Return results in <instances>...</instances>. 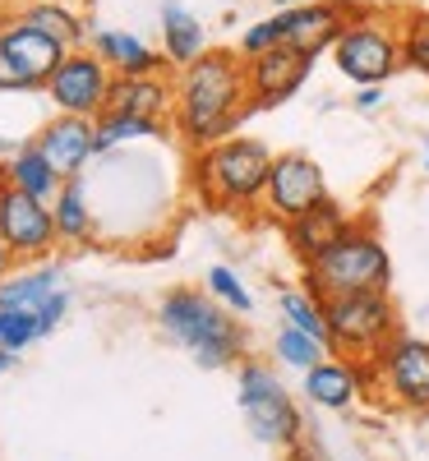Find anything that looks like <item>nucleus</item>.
Listing matches in <instances>:
<instances>
[{
    "label": "nucleus",
    "instance_id": "f257e3e1",
    "mask_svg": "<svg viewBox=\"0 0 429 461\" xmlns=\"http://www.w3.org/2000/svg\"><path fill=\"white\" fill-rule=\"evenodd\" d=\"M171 84H176L171 130L189 152L231 139L245 125V115H254L250 84H245V56L236 47H208L199 60L180 65Z\"/></svg>",
    "mask_w": 429,
    "mask_h": 461
},
{
    "label": "nucleus",
    "instance_id": "f03ea898",
    "mask_svg": "<svg viewBox=\"0 0 429 461\" xmlns=\"http://www.w3.org/2000/svg\"><path fill=\"white\" fill-rule=\"evenodd\" d=\"M272 152L263 139L231 134L222 143H208L199 152H189V185L199 194L204 208L213 212H254L263 203Z\"/></svg>",
    "mask_w": 429,
    "mask_h": 461
},
{
    "label": "nucleus",
    "instance_id": "7ed1b4c3",
    "mask_svg": "<svg viewBox=\"0 0 429 461\" xmlns=\"http://www.w3.org/2000/svg\"><path fill=\"white\" fill-rule=\"evenodd\" d=\"M158 323L204 369H226V365L245 360V328L208 291H194V286L167 291L158 304Z\"/></svg>",
    "mask_w": 429,
    "mask_h": 461
},
{
    "label": "nucleus",
    "instance_id": "20e7f679",
    "mask_svg": "<svg viewBox=\"0 0 429 461\" xmlns=\"http://www.w3.org/2000/svg\"><path fill=\"white\" fill-rule=\"evenodd\" d=\"M305 286L324 300L361 295V291H393V254L379 240L374 221H356L333 249H324L315 263H305Z\"/></svg>",
    "mask_w": 429,
    "mask_h": 461
},
{
    "label": "nucleus",
    "instance_id": "39448f33",
    "mask_svg": "<svg viewBox=\"0 0 429 461\" xmlns=\"http://www.w3.org/2000/svg\"><path fill=\"white\" fill-rule=\"evenodd\" d=\"M333 65L346 84H388L393 74L406 69L402 60V23L397 14L374 10V5H356L346 19V28L333 42Z\"/></svg>",
    "mask_w": 429,
    "mask_h": 461
},
{
    "label": "nucleus",
    "instance_id": "423d86ee",
    "mask_svg": "<svg viewBox=\"0 0 429 461\" xmlns=\"http://www.w3.org/2000/svg\"><path fill=\"white\" fill-rule=\"evenodd\" d=\"M328 304V356L370 365L397 328V304L393 291H361V295H333Z\"/></svg>",
    "mask_w": 429,
    "mask_h": 461
},
{
    "label": "nucleus",
    "instance_id": "0eeeda50",
    "mask_svg": "<svg viewBox=\"0 0 429 461\" xmlns=\"http://www.w3.org/2000/svg\"><path fill=\"white\" fill-rule=\"evenodd\" d=\"M65 42L32 28L19 14H0V93H37L47 88L56 65L65 60Z\"/></svg>",
    "mask_w": 429,
    "mask_h": 461
},
{
    "label": "nucleus",
    "instance_id": "6e6552de",
    "mask_svg": "<svg viewBox=\"0 0 429 461\" xmlns=\"http://www.w3.org/2000/svg\"><path fill=\"white\" fill-rule=\"evenodd\" d=\"M241 411H245L259 443L287 447V452L300 443V411H296L282 374L272 365H263V360L241 365Z\"/></svg>",
    "mask_w": 429,
    "mask_h": 461
},
{
    "label": "nucleus",
    "instance_id": "1a4fd4ad",
    "mask_svg": "<svg viewBox=\"0 0 429 461\" xmlns=\"http://www.w3.org/2000/svg\"><path fill=\"white\" fill-rule=\"evenodd\" d=\"M374 369V393L388 397L402 411H429V337L397 332L383 351L370 360Z\"/></svg>",
    "mask_w": 429,
    "mask_h": 461
},
{
    "label": "nucleus",
    "instance_id": "9d476101",
    "mask_svg": "<svg viewBox=\"0 0 429 461\" xmlns=\"http://www.w3.org/2000/svg\"><path fill=\"white\" fill-rule=\"evenodd\" d=\"M111 65L93 51V47H74L65 51V60L56 65V74L47 79V97L56 102V111L65 115H88V121H97V115L106 111V93H111Z\"/></svg>",
    "mask_w": 429,
    "mask_h": 461
},
{
    "label": "nucleus",
    "instance_id": "9b49d317",
    "mask_svg": "<svg viewBox=\"0 0 429 461\" xmlns=\"http://www.w3.org/2000/svg\"><path fill=\"white\" fill-rule=\"evenodd\" d=\"M319 199H328V176L309 152H278L268 171V189H263V212L272 221H291L296 212L315 208Z\"/></svg>",
    "mask_w": 429,
    "mask_h": 461
},
{
    "label": "nucleus",
    "instance_id": "f8f14e48",
    "mask_svg": "<svg viewBox=\"0 0 429 461\" xmlns=\"http://www.w3.org/2000/svg\"><path fill=\"white\" fill-rule=\"evenodd\" d=\"M0 240L14 249V258H42L60 245L56 236V217H51V203L37 199V194H23L10 180L0 185Z\"/></svg>",
    "mask_w": 429,
    "mask_h": 461
},
{
    "label": "nucleus",
    "instance_id": "ddd939ff",
    "mask_svg": "<svg viewBox=\"0 0 429 461\" xmlns=\"http://www.w3.org/2000/svg\"><path fill=\"white\" fill-rule=\"evenodd\" d=\"M315 60H319V56H309V51H300V47H272V51H263V56H250V60H245L250 111H272V106L291 102V97L305 88Z\"/></svg>",
    "mask_w": 429,
    "mask_h": 461
},
{
    "label": "nucleus",
    "instance_id": "4468645a",
    "mask_svg": "<svg viewBox=\"0 0 429 461\" xmlns=\"http://www.w3.org/2000/svg\"><path fill=\"white\" fill-rule=\"evenodd\" d=\"M356 5L361 0H319V5H296V10L268 14V23L278 32V47H300L309 56H324V51H333L337 32L346 28Z\"/></svg>",
    "mask_w": 429,
    "mask_h": 461
},
{
    "label": "nucleus",
    "instance_id": "2eb2a0df",
    "mask_svg": "<svg viewBox=\"0 0 429 461\" xmlns=\"http://www.w3.org/2000/svg\"><path fill=\"white\" fill-rule=\"evenodd\" d=\"M300 378H305V397L324 411H346V406H356L361 397L374 393V369L356 365V360H342V356H324Z\"/></svg>",
    "mask_w": 429,
    "mask_h": 461
},
{
    "label": "nucleus",
    "instance_id": "dca6fc26",
    "mask_svg": "<svg viewBox=\"0 0 429 461\" xmlns=\"http://www.w3.org/2000/svg\"><path fill=\"white\" fill-rule=\"evenodd\" d=\"M356 226V217H351L333 194L328 199H319L315 208H305V212H296L291 221H282V236H287V249L300 258V263H315L324 249H333L346 230Z\"/></svg>",
    "mask_w": 429,
    "mask_h": 461
},
{
    "label": "nucleus",
    "instance_id": "f3484780",
    "mask_svg": "<svg viewBox=\"0 0 429 461\" xmlns=\"http://www.w3.org/2000/svg\"><path fill=\"white\" fill-rule=\"evenodd\" d=\"M93 139H97V125L88 121V115H65V111H60L56 121L37 134V148L47 152V162L56 167V176L69 180V176H79V171L97 158Z\"/></svg>",
    "mask_w": 429,
    "mask_h": 461
},
{
    "label": "nucleus",
    "instance_id": "a211bd4d",
    "mask_svg": "<svg viewBox=\"0 0 429 461\" xmlns=\"http://www.w3.org/2000/svg\"><path fill=\"white\" fill-rule=\"evenodd\" d=\"M171 102H176V84L167 74H115L111 93H106V111L115 115H139V121H171Z\"/></svg>",
    "mask_w": 429,
    "mask_h": 461
},
{
    "label": "nucleus",
    "instance_id": "6ab92c4d",
    "mask_svg": "<svg viewBox=\"0 0 429 461\" xmlns=\"http://www.w3.org/2000/svg\"><path fill=\"white\" fill-rule=\"evenodd\" d=\"M88 47L111 65V74H125V79H134V74H167V56L152 51L143 37H134V32L97 28V32L88 37Z\"/></svg>",
    "mask_w": 429,
    "mask_h": 461
},
{
    "label": "nucleus",
    "instance_id": "aec40b11",
    "mask_svg": "<svg viewBox=\"0 0 429 461\" xmlns=\"http://www.w3.org/2000/svg\"><path fill=\"white\" fill-rule=\"evenodd\" d=\"M51 217H56V236L60 245H88L97 236V212L88 203V189H84V176H69L56 199H51Z\"/></svg>",
    "mask_w": 429,
    "mask_h": 461
},
{
    "label": "nucleus",
    "instance_id": "412c9836",
    "mask_svg": "<svg viewBox=\"0 0 429 461\" xmlns=\"http://www.w3.org/2000/svg\"><path fill=\"white\" fill-rule=\"evenodd\" d=\"M208 51V28L194 19L180 0H167L162 5V56L171 69L189 65V60H199Z\"/></svg>",
    "mask_w": 429,
    "mask_h": 461
},
{
    "label": "nucleus",
    "instance_id": "4be33fe9",
    "mask_svg": "<svg viewBox=\"0 0 429 461\" xmlns=\"http://www.w3.org/2000/svg\"><path fill=\"white\" fill-rule=\"evenodd\" d=\"M5 180L14 185V189H23V194H37V199H56V189L65 185L60 176H56V167L47 162V152L37 148V139H28V143H19L10 158H5Z\"/></svg>",
    "mask_w": 429,
    "mask_h": 461
},
{
    "label": "nucleus",
    "instance_id": "5701e85b",
    "mask_svg": "<svg viewBox=\"0 0 429 461\" xmlns=\"http://www.w3.org/2000/svg\"><path fill=\"white\" fill-rule=\"evenodd\" d=\"M10 14H19V19H28L32 28L51 32L56 42H65L69 51H74V47H88V37H93L88 19H84L79 10H69L65 0H28V5H19V10H10Z\"/></svg>",
    "mask_w": 429,
    "mask_h": 461
},
{
    "label": "nucleus",
    "instance_id": "b1692460",
    "mask_svg": "<svg viewBox=\"0 0 429 461\" xmlns=\"http://www.w3.org/2000/svg\"><path fill=\"white\" fill-rule=\"evenodd\" d=\"M60 291V267H28V273L0 277V310H42V300Z\"/></svg>",
    "mask_w": 429,
    "mask_h": 461
},
{
    "label": "nucleus",
    "instance_id": "393cba45",
    "mask_svg": "<svg viewBox=\"0 0 429 461\" xmlns=\"http://www.w3.org/2000/svg\"><path fill=\"white\" fill-rule=\"evenodd\" d=\"M278 310H282V323H291V328H300V332H309L315 341L328 346V304H324V295H315L305 282L300 286H282L278 291Z\"/></svg>",
    "mask_w": 429,
    "mask_h": 461
},
{
    "label": "nucleus",
    "instance_id": "a878e982",
    "mask_svg": "<svg viewBox=\"0 0 429 461\" xmlns=\"http://www.w3.org/2000/svg\"><path fill=\"white\" fill-rule=\"evenodd\" d=\"M93 125H97V139H93L97 158L111 148H121V143H134V139H167L171 134V121H139V115H115V111H102Z\"/></svg>",
    "mask_w": 429,
    "mask_h": 461
},
{
    "label": "nucleus",
    "instance_id": "bb28decb",
    "mask_svg": "<svg viewBox=\"0 0 429 461\" xmlns=\"http://www.w3.org/2000/svg\"><path fill=\"white\" fill-rule=\"evenodd\" d=\"M402 60L415 69L420 79H429V10H402Z\"/></svg>",
    "mask_w": 429,
    "mask_h": 461
},
{
    "label": "nucleus",
    "instance_id": "cd10ccee",
    "mask_svg": "<svg viewBox=\"0 0 429 461\" xmlns=\"http://www.w3.org/2000/svg\"><path fill=\"white\" fill-rule=\"evenodd\" d=\"M272 356H278L287 369H309V365H319L324 356H328V346L324 341H315L309 332H300V328H291V323H282V332H278V341H272Z\"/></svg>",
    "mask_w": 429,
    "mask_h": 461
},
{
    "label": "nucleus",
    "instance_id": "c85d7f7f",
    "mask_svg": "<svg viewBox=\"0 0 429 461\" xmlns=\"http://www.w3.org/2000/svg\"><path fill=\"white\" fill-rule=\"evenodd\" d=\"M204 286H208V295L213 300H222L231 314H254V295H250V286L236 277V267H226V263H213L208 267V277H204Z\"/></svg>",
    "mask_w": 429,
    "mask_h": 461
},
{
    "label": "nucleus",
    "instance_id": "c756f323",
    "mask_svg": "<svg viewBox=\"0 0 429 461\" xmlns=\"http://www.w3.org/2000/svg\"><path fill=\"white\" fill-rule=\"evenodd\" d=\"M32 341H42V323L32 310H0V351H28Z\"/></svg>",
    "mask_w": 429,
    "mask_h": 461
},
{
    "label": "nucleus",
    "instance_id": "7c9ffc66",
    "mask_svg": "<svg viewBox=\"0 0 429 461\" xmlns=\"http://www.w3.org/2000/svg\"><path fill=\"white\" fill-rule=\"evenodd\" d=\"M65 310H69V291L60 286V291H56L51 300H42V310H37V323H42V337H51V332L60 328Z\"/></svg>",
    "mask_w": 429,
    "mask_h": 461
},
{
    "label": "nucleus",
    "instance_id": "2f4dec72",
    "mask_svg": "<svg viewBox=\"0 0 429 461\" xmlns=\"http://www.w3.org/2000/svg\"><path fill=\"white\" fill-rule=\"evenodd\" d=\"M383 106V84H361L356 88V111H379Z\"/></svg>",
    "mask_w": 429,
    "mask_h": 461
},
{
    "label": "nucleus",
    "instance_id": "473e14b6",
    "mask_svg": "<svg viewBox=\"0 0 429 461\" xmlns=\"http://www.w3.org/2000/svg\"><path fill=\"white\" fill-rule=\"evenodd\" d=\"M10 263H14V249L0 240V277H10Z\"/></svg>",
    "mask_w": 429,
    "mask_h": 461
},
{
    "label": "nucleus",
    "instance_id": "72a5a7b5",
    "mask_svg": "<svg viewBox=\"0 0 429 461\" xmlns=\"http://www.w3.org/2000/svg\"><path fill=\"white\" fill-rule=\"evenodd\" d=\"M296 5H319V0H272V10H296Z\"/></svg>",
    "mask_w": 429,
    "mask_h": 461
},
{
    "label": "nucleus",
    "instance_id": "f704fd0d",
    "mask_svg": "<svg viewBox=\"0 0 429 461\" xmlns=\"http://www.w3.org/2000/svg\"><path fill=\"white\" fill-rule=\"evenodd\" d=\"M14 360H19L14 351H0V374H10V369H14Z\"/></svg>",
    "mask_w": 429,
    "mask_h": 461
},
{
    "label": "nucleus",
    "instance_id": "c9c22d12",
    "mask_svg": "<svg viewBox=\"0 0 429 461\" xmlns=\"http://www.w3.org/2000/svg\"><path fill=\"white\" fill-rule=\"evenodd\" d=\"M424 171H429V139H424Z\"/></svg>",
    "mask_w": 429,
    "mask_h": 461
},
{
    "label": "nucleus",
    "instance_id": "e433bc0d",
    "mask_svg": "<svg viewBox=\"0 0 429 461\" xmlns=\"http://www.w3.org/2000/svg\"><path fill=\"white\" fill-rule=\"evenodd\" d=\"M0 185H5V162H0Z\"/></svg>",
    "mask_w": 429,
    "mask_h": 461
},
{
    "label": "nucleus",
    "instance_id": "4c0bfd02",
    "mask_svg": "<svg viewBox=\"0 0 429 461\" xmlns=\"http://www.w3.org/2000/svg\"><path fill=\"white\" fill-rule=\"evenodd\" d=\"M361 5H374V0H361Z\"/></svg>",
    "mask_w": 429,
    "mask_h": 461
},
{
    "label": "nucleus",
    "instance_id": "58836bf2",
    "mask_svg": "<svg viewBox=\"0 0 429 461\" xmlns=\"http://www.w3.org/2000/svg\"><path fill=\"white\" fill-rule=\"evenodd\" d=\"M424 420H429V411H424Z\"/></svg>",
    "mask_w": 429,
    "mask_h": 461
}]
</instances>
